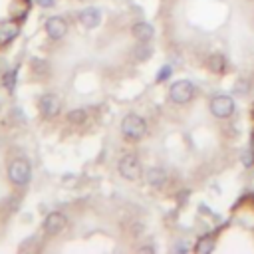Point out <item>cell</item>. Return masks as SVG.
<instances>
[{
	"instance_id": "4fadbf2b",
	"label": "cell",
	"mask_w": 254,
	"mask_h": 254,
	"mask_svg": "<svg viewBox=\"0 0 254 254\" xmlns=\"http://www.w3.org/2000/svg\"><path fill=\"white\" fill-rule=\"evenodd\" d=\"M194 250H196L198 254H208V252H212V250H214V238H212V236H202V238H198Z\"/></svg>"
},
{
	"instance_id": "ba28073f",
	"label": "cell",
	"mask_w": 254,
	"mask_h": 254,
	"mask_svg": "<svg viewBox=\"0 0 254 254\" xmlns=\"http://www.w3.org/2000/svg\"><path fill=\"white\" fill-rule=\"evenodd\" d=\"M44 32L52 40H62L67 34V22L62 16H50L44 24Z\"/></svg>"
},
{
	"instance_id": "d6986e66",
	"label": "cell",
	"mask_w": 254,
	"mask_h": 254,
	"mask_svg": "<svg viewBox=\"0 0 254 254\" xmlns=\"http://www.w3.org/2000/svg\"><path fill=\"white\" fill-rule=\"evenodd\" d=\"M36 4H38L40 8H52V6L56 4V0H36Z\"/></svg>"
},
{
	"instance_id": "7c38bea8",
	"label": "cell",
	"mask_w": 254,
	"mask_h": 254,
	"mask_svg": "<svg viewBox=\"0 0 254 254\" xmlns=\"http://www.w3.org/2000/svg\"><path fill=\"white\" fill-rule=\"evenodd\" d=\"M18 36V26L14 22H2L0 24V42L6 44Z\"/></svg>"
},
{
	"instance_id": "7a4b0ae2",
	"label": "cell",
	"mask_w": 254,
	"mask_h": 254,
	"mask_svg": "<svg viewBox=\"0 0 254 254\" xmlns=\"http://www.w3.org/2000/svg\"><path fill=\"white\" fill-rule=\"evenodd\" d=\"M6 175H8V181L14 187H26L32 179V167L24 157H16L8 163Z\"/></svg>"
},
{
	"instance_id": "6da1fadb",
	"label": "cell",
	"mask_w": 254,
	"mask_h": 254,
	"mask_svg": "<svg viewBox=\"0 0 254 254\" xmlns=\"http://www.w3.org/2000/svg\"><path fill=\"white\" fill-rule=\"evenodd\" d=\"M121 135L127 141H141L147 135V121L137 113H127L121 119Z\"/></svg>"
},
{
	"instance_id": "ac0fdd59",
	"label": "cell",
	"mask_w": 254,
	"mask_h": 254,
	"mask_svg": "<svg viewBox=\"0 0 254 254\" xmlns=\"http://www.w3.org/2000/svg\"><path fill=\"white\" fill-rule=\"evenodd\" d=\"M224 60L220 58V56H212L210 58V69H214V71H222L224 69Z\"/></svg>"
},
{
	"instance_id": "52a82bcc",
	"label": "cell",
	"mask_w": 254,
	"mask_h": 254,
	"mask_svg": "<svg viewBox=\"0 0 254 254\" xmlns=\"http://www.w3.org/2000/svg\"><path fill=\"white\" fill-rule=\"evenodd\" d=\"M65 224H67L65 214H62V212L54 210V212H50V214L44 218L42 228H44V232H46L48 236H56V234H60V232L65 228Z\"/></svg>"
},
{
	"instance_id": "44dd1931",
	"label": "cell",
	"mask_w": 254,
	"mask_h": 254,
	"mask_svg": "<svg viewBox=\"0 0 254 254\" xmlns=\"http://www.w3.org/2000/svg\"><path fill=\"white\" fill-rule=\"evenodd\" d=\"M181 250H183V252H187V250H189V246H187V244H177V246H175V252H181Z\"/></svg>"
},
{
	"instance_id": "277c9868",
	"label": "cell",
	"mask_w": 254,
	"mask_h": 254,
	"mask_svg": "<svg viewBox=\"0 0 254 254\" xmlns=\"http://www.w3.org/2000/svg\"><path fill=\"white\" fill-rule=\"evenodd\" d=\"M208 111H210V115L216 117V119H228V117L234 115L236 105H234V99H232L230 95L220 93V95H214V97L208 101Z\"/></svg>"
},
{
	"instance_id": "8fae6325",
	"label": "cell",
	"mask_w": 254,
	"mask_h": 254,
	"mask_svg": "<svg viewBox=\"0 0 254 254\" xmlns=\"http://www.w3.org/2000/svg\"><path fill=\"white\" fill-rule=\"evenodd\" d=\"M145 181H147L151 187L161 189V187L165 185V181H167V171L161 169V167H151V169L145 173Z\"/></svg>"
},
{
	"instance_id": "5bb4252c",
	"label": "cell",
	"mask_w": 254,
	"mask_h": 254,
	"mask_svg": "<svg viewBox=\"0 0 254 254\" xmlns=\"http://www.w3.org/2000/svg\"><path fill=\"white\" fill-rule=\"evenodd\" d=\"M151 56H153V48L149 46V42H141V44L135 48V60L145 62V60H149Z\"/></svg>"
},
{
	"instance_id": "7402d4cb",
	"label": "cell",
	"mask_w": 254,
	"mask_h": 254,
	"mask_svg": "<svg viewBox=\"0 0 254 254\" xmlns=\"http://www.w3.org/2000/svg\"><path fill=\"white\" fill-rule=\"evenodd\" d=\"M139 252H155V246H143V248H139Z\"/></svg>"
},
{
	"instance_id": "9c48e42d",
	"label": "cell",
	"mask_w": 254,
	"mask_h": 254,
	"mask_svg": "<svg viewBox=\"0 0 254 254\" xmlns=\"http://www.w3.org/2000/svg\"><path fill=\"white\" fill-rule=\"evenodd\" d=\"M101 16H103V12H101L99 8H95V6H87V8L79 10L77 20H79V24H81L83 28L93 30V28H97V26L101 24Z\"/></svg>"
},
{
	"instance_id": "2e32d148",
	"label": "cell",
	"mask_w": 254,
	"mask_h": 254,
	"mask_svg": "<svg viewBox=\"0 0 254 254\" xmlns=\"http://www.w3.org/2000/svg\"><path fill=\"white\" fill-rule=\"evenodd\" d=\"M14 83H16V71L10 69V71L4 73V87H6L8 91H12V89H14Z\"/></svg>"
},
{
	"instance_id": "e0dca14e",
	"label": "cell",
	"mask_w": 254,
	"mask_h": 254,
	"mask_svg": "<svg viewBox=\"0 0 254 254\" xmlns=\"http://www.w3.org/2000/svg\"><path fill=\"white\" fill-rule=\"evenodd\" d=\"M171 73H173V67H171V65H163V67L159 69V73H157V83H163L165 79H169Z\"/></svg>"
},
{
	"instance_id": "ffe728a7",
	"label": "cell",
	"mask_w": 254,
	"mask_h": 254,
	"mask_svg": "<svg viewBox=\"0 0 254 254\" xmlns=\"http://www.w3.org/2000/svg\"><path fill=\"white\" fill-rule=\"evenodd\" d=\"M242 163H244V165H252V153H250V151L242 153Z\"/></svg>"
},
{
	"instance_id": "3957f363",
	"label": "cell",
	"mask_w": 254,
	"mask_h": 254,
	"mask_svg": "<svg viewBox=\"0 0 254 254\" xmlns=\"http://www.w3.org/2000/svg\"><path fill=\"white\" fill-rule=\"evenodd\" d=\"M117 171H119V175H121L125 181H139V179L143 177V165H141L139 157H137V155H131V153L119 157V161H117Z\"/></svg>"
},
{
	"instance_id": "8992f818",
	"label": "cell",
	"mask_w": 254,
	"mask_h": 254,
	"mask_svg": "<svg viewBox=\"0 0 254 254\" xmlns=\"http://www.w3.org/2000/svg\"><path fill=\"white\" fill-rule=\"evenodd\" d=\"M38 109H40V113L44 117L52 119V117L60 115V111H62V97L58 93H54V91H46L38 99Z\"/></svg>"
},
{
	"instance_id": "5b68a950",
	"label": "cell",
	"mask_w": 254,
	"mask_h": 254,
	"mask_svg": "<svg viewBox=\"0 0 254 254\" xmlns=\"http://www.w3.org/2000/svg\"><path fill=\"white\" fill-rule=\"evenodd\" d=\"M194 97V85L189 79H179L169 87V99L177 105H185Z\"/></svg>"
},
{
	"instance_id": "30bf717a",
	"label": "cell",
	"mask_w": 254,
	"mask_h": 254,
	"mask_svg": "<svg viewBox=\"0 0 254 254\" xmlns=\"http://www.w3.org/2000/svg\"><path fill=\"white\" fill-rule=\"evenodd\" d=\"M131 34L139 42H151L155 38V28L149 22H135L131 26Z\"/></svg>"
},
{
	"instance_id": "9a60e30c",
	"label": "cell",
	"mask_w": 254,
	"mask_h": 254,
	"mask_svg": "<svg viewBox=\"0 0 254 254\" xmlns=\"http://www.w3.org/2000/svg\"><path fill=\"white\" fill-rule=\"evenodd\" d=\"M85 119H87V111L85 109H71L67 113V121L73 123V125H81Z\"/></svg>"
}]
</instances>
